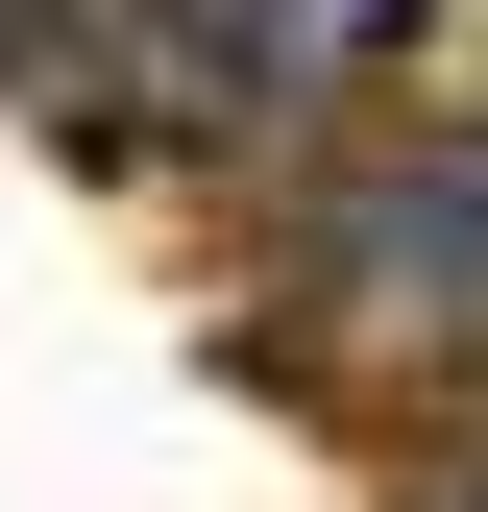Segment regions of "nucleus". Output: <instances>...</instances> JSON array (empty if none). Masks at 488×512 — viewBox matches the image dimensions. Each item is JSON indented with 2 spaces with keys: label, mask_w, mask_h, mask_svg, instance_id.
<instances>
[{
  "label": "nucleus",
  "mask_w": 488,
  "mask_h": 512,
  "mask_svg": "<svg viewBox=\"0 0 488 512\" xmlns=\"http://www.w3.org/2000/svg\"><path fill=\"white\" fill-rule=\"evenodd\" d=\"M415 512H488V464H440V488H415Z\"/></svg>",
  "instance_id": "f03ea898"
},
{
  "label": "nucleus",
  "mask_w": 488,
  "mask_h": 512,
  "mask_svg": "<svg viewBox=\"0 0 488 512\" xmlns=\"http://www.w3.org/2000/svg\"><path fill=\"white\" fill-rule=\"evenodd\" d=\"M464 122H488V98H464Z\"/></svg>",
  "instance_id": "7ed1b4c3"
},
{
  "label": "nucleus",
  "mask_w": 488,
  "mask_h": 512,
  "mask_svg": "<svg viewBox=\"0 0 488 512\" xmlns=\"http://www.w3.org/2000/svg\"><path fill=\"white\" fill-rule=\"evenodd\" d=\"M318 293L342 317H488V122H415L391 171L318 196Z\"/></svg>",
  "instance_id": "f257e3e1"
}]
</instances>
